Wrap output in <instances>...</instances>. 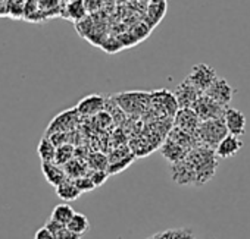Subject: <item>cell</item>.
<instances>
[{"instance_id": "obj_1", "label": "cell", "mask_w": 250, "mask_h": 239, "mask_svg": "<svg viewBox=\"0 0 250 239\" xmlns=\"http://www.w3.org/2000/svg\"><path fill=\"white\" fill-rule=\"evenodd\" d=\"M215 156V150L208 147H196L190 150L184 159L172 165L174 182L178 185H205L216 172L218 162Z\"/></svg>"}, {"instance_id": "obj_2", "label": "cell", "mask_w": 250, "mask_h": 239, "mask_svg": "<svg viewBox=\"0 0 250 239\" xmlns=\"http://www.w3.org/2000/svg\"><path fill=\"white\" fill-rule=\"evenodd\" d=\"M228 135L224 117L219 119H210V121H205L200 124L196 138L199 141L200 147H208V148H216L218 144Z\"/></svg>"}, {"instance_id": "obj_3", "label": "cell", "mask_w": 250, "mask_h": 239, "mask_svg": "<svg viewBox=\"0 0 250 239\" xmlns=\"http://www.w3.org/2000/svg\"><path fill=\"white\" fill-rule=\"evenodd\" d=\"M152 92L143 91H127L112 97L116 106L128 114H145L150 109Z\"/></svg>"}, {"instance_id": "obj_4", "label": "cell", "mask_w": 250, "mask_h": 239, "mask_svg": "<svg viewBox=\"0 0 250 239\" xmlns=\"http://www.w3.org/2000/svg\"><path fill=\"white\" fill-rule=\"evenodd\" d=\"M150 107L155 110V114L159 116H169L174 117L177 111L180 110L178 101L174 95V92L168 90H161V91H152V98H150Z\"/></svg>"}, {"instance_id": "obj_5", "label": "cell", "mask_w": 250, "mask_h": 239, "mask_svg": "<svg viewBox=\"0 0 250 239\" xmlns=\"http://www.w3.org/2000/svg\"><path fill=\"white\" fill-rule=\"evenodd\" d=\"M216 78H218V74L212 66H209L206 63H197L191 68V71L186 79L193 87H196L200 92L205 94Z\"/></svg>"}, {"instance_id": "obj_6", "label": "cell", "mask_w": 250, "mask_h": 239, "mask_svg": "<svg viewBox=\"0 0 250 239\" xmlns=\"http://www.w3.org/2000/svg\"><path fill=\"white\" fill-rule=\"evenodd\" d=\"M191 109L200 117V121L205 122V121H210V119H219V117H222L227 107L222 106V104H219V103H216L209 95L202 94L196 100V103L191 106Z\"/></svg>"}, {"instance_id": "obj_7", "label": "cell", "mask_w": 250, "mask_h": 239, "mask_svg": "<svg viewBox=\"0 0 250 239\" xmlns=\"http://www.w3.org/2000/svg\"><path fill=\"white\" fill-rule=\"evenodd\" d=\"M78 116H80V113H78L77 107L59 113L50 122V125L47 127L46 135H52V134H56V132H69V131H72L75 128L77 122H78Z\"/></svg>"}, {"instance_id": "obj_8", "label": "cell", "mask_w": 250, "mask_h": 239, "mask_svg": "<svg viewBox=\"0 0 250 239\" xmlns=\"http://www.w3.org/2000/svg\"><path fill=\"white\" fill-rule=\"evenodd\" d=\"M200 124H202L200 117L196 114V111L191 107L180 109L177 111V114L174 116V127L184 132L193 134V135H196Z\"/></svg>"}, {"instance_id": "obj_9", "label": "cell", "mask_w": 250, "mask_h": 239, "mask_svg": "<svg viewBox=\"0 0 250 239\" xmlns=\"http://www.w3.org/2000/svg\"><path fill=\"white\" fill-rule=\"evenodd\" d=\"M234 92H235V88L231 87L225 78L218 76L205 94L209 95L210 98H213L216 103L228 107V104L231 103V100L234 97Z\"/></svg>"}, {"instance_id": "obj_10", "label": "cell", "mask_w": 250, "mask_h": 239, "mask_svg": "<svg viewBox=\"0 0 250 239\" xmlns=\"http://www.w3.org/2000/svg\"><path fill=\"white\" fill-rule=\"evenodd\" d=\"M222 117H224V122H225L228 134L235 135V137L244 135V132H246V116L243 111L228 106L225 109V113Z\"/></svg>"}, {"instance_id": "obj_11", "label": "cell", "mask_w": 250, "mask_h": 239, "mask_svg": "<svg viewBox=\"0 0 250 239\" xmlns=\"http://www.w3.org/2000/svg\"><path fill=\"white\" fill-rule=\"evenodd\" d=\"M202 94L203 92H200L196 87H193L187 79H184L183 82H180L177 85V88L174 90V95H175V98L178 101L180 109L191 107Z\"/></svg>"}, {"instance_id": "obj_12", "label": "cell", "mask_w": 250, "mask_h": 239, "mask_svg": "<svg viewBox=\"0 0 250 239\" xmlns=\"http://www.w3.org/2000/svg\"><path fill=\"white\" fill-rule=\"evenodd\" d=\"M106 107V100L99 95V94H91L87 95L84 98L80 100V103L77 104V110L80 113V116H96L99 113H102Z\"/></svg>"}, {"instance_id": "obj_13", "label": "cell", "mask_w": 250, "mask_h": 239, "mask_svg": "<svg viewBox=\"0 0 250 239\" xmlns=\"http://www.w3.org/2000/svg\"><path fill=\"white\" fill-rule=\"evenodd\" d=\"M241 147H243V141L240 140V137L228 134L215 148V154L219 159H231L241 150Z\"/></svg>"}, {"instance_id": "obj_14", "label": "cell", "mask_w": 250, "mask_h": 239, "mask_svg": "<svg viewBox=\"0 0 250 239\" xmlns=\"http://www.w3.org/2000/svg\"><path fill=\"white\" fill-rule=\"evenodd\" d=\"M42 172H43L46 181L55 188H58L62 182H65L68 179L63 166H59L55 162H42Z\"/></svg>"}, {"instance_id": "obj_15", "label": "cell", "mask_w": 250, "mask_h": 239, "mask_svg": "<svg viewBox=\"0 0 250 239\" xmlns=\"http://www.w3.org/2000/svg\"><path fill=\"white\" fill-rule=\"evenodd\" d=\"M161 153L165 159H168L172 165L180 162L181 159L186 157V154L188 153V150H186L184 147H181L180 144H177L175 141L167 138V141L164 143L162 148H161Z\"/></svg>"}, {"instance_id": "obj_16", "label": "cell", "mask_w": 250, "mask_h": 239, "mask_svg": "<svg viewBox=\"0 0 250 239\" xmlns=\"http://www.w3.org/2000/svg\"><path fill=\"white\" fill-rule=\"evenodd\" d=\"M87 15V6L84 0H68L65 6V17L74 22H81Z\"/></svg>"}, {"instance_id": "obj_17", "label": "cell", "mask_w": 250, "mask_h": 239, "mask_svg": "<svg viewBox=\"0 0 250 239\" xmlns=\"http://www.w3.org/2000/svg\"><path fill=\"white\" fill-rule=\"evenodd\" d=\"M56 194L61 200H63L65 202H71V201H75L80 198L81 192L80 189L77 188L74 179H66L65 182H62L58 188H56Z\"/></svg>"}, {"instance_id": "obj_18", "label": "cell", "mask_w": 250, "mask_h": 239, "mask_svg": "<svg viewBox=\"0 0 250 239\" xmlns=\"http://www.w3.org/2000/svg\"><path fill=\"white\" fill-rule=\"evenodd\" d=\"M56 146L52 143V140L49 137H43L39 143L37 147V154L42 159V162H55V156H56Z\"/></svg>"}, {"instance_id": "obj_19", "label": "cell", "mask_w": 250, "mask_h": 239, "mask_svg": "<svg viewBox=\"0 0 250 239\" xmlns=\"http://www.w3.org/2000/svg\"><path fill=\"white\" fill-rule=\"evenodd\" d=\"M74 214H75L74 208L68 202H62V204H58L52 210L50 219H53V220H56V221H59V223H62V224L66 226L71 221V219L74 217Z\"/></svg>"}, {"instance_id": "obj_20", "label": "cell", "mask_w": 250, "mask_h": 239, "mask_svg": "<svg viewBox=\"0 0 250 239\" xmlns=\"http://www.w3.org/2000/svg\"><path fill=\"white\" fill-rule=\"evenodd\" d=\"M66 227L69 230H72L74 233L83 236L84 233H87L90 230V221H88L87 216H84L81 213H75L74 217L71 219V221L66 224Z\"/></svg>"}, {"instance_id": "obj_21", "label": "cell", "mask_w": 250, "mask_h": 239, "mask_svg": "<svg viewBox=\"0 0 250 239\" xmlns=\"http://www.w3.org/2000/svg\"><path fill=\"white\" fill-rule=\"evenodd\" d=\"M65 172H66V176L69 179H77V178H81V176H85L88 172L85 170V166L81 163V160L78 159H72L71 162H68L65 166H63Z\"/></svg>"}, {"instance_id": "obj_22", "label": "cell", "mask_w": 250, "mask_h": 239, "mask_svg": "<svg viewBox=\"0 0 250 239\" xmlns=\"http://www.w3.org/2000/svg\"><path fill=\"white\" fill-rule=\"evenodd\" d=\"M74 147L71 144H63L59 146L56 148V156H55V163H58L59 166H65L68 162H71L74 159Z\"/></svg>"}, {"instance_id": "obj_23", "label": "cell", "mask_w": 250, "mask_h": 239, "mask_svg": "<svg viewBox=\"0 0 250 239\" xmlns=\"http://www.w3.org/2000/svg\"><path fill=\"white\" fill-rule=\"evenodd\" d=\"M88 165L93 170H107L109 159L102 153H93L88 156Z\"/></svg>"}, {"instance_id": "obj_24", "label": "cell", "mask_w": 250, "mask_h": 239, "mask_svg": "<svg viewBox=\"0 0 250 239\" xmlns=\"http://www.w3.org/2000/svg\"><path fill=\"white\" fill-rule=\"evenodd\" d=\"M87 176L93 181V184L97 188V186H102L106 182V179L109 178V172L107 170H93L91 169V172H88Z\"/></svg>"}, {"instance_id": "obj_25", "label": "cell", "mask_w": 250, "mask_h": 239, "mask_svg": "<svg viewBox=\"0 0 250 239\" xmlns=\"http://www.w3.org/2000/svg\"><path fill=\"white\" fill-rule=\"evenodd\" d=\"M74 182H75V185H77V188L80 189L81 194H83V192H90V191H93V189L96 188V185L93 184V181H91L87 175L74 179Z\"/></svg>"}, {"instance_id": "obj_26", "label": "cell", "mask_w": 250, "mask_h": 239, "mask_svg": "<svg viewBox=\"0 0 250 239\" xmlns=\"http://www.w3.org/2000/svg\"><path fill=\"white\" fill-rule=\"evenodd\" d=\"M55 239H81L80 235L74 233L72 230H69L66 226L63 229H61L56 235H55Z\"/></svg>"}, {"instance_id": "obj_27", "label": "cell", "mask_w": 250, "mask_h": 239, "mask_svg": "<svg viewBox=\"0 0 250 239\" xmlns=\"http://www.w3.org/2000/svg\"><path fill=\"white\" fill-rule=\"evenodd\" d=\"M34 239H55V236H53V233H52L46 226H43V227H40V229L36 232Z\"/></svg>"}, {"instance_id": "obj_28", "label": "cell", "mask_w": 250, "mask_h": 239, "mask_svg": "<svg viewBox=\"0 0 250 239\" xmlns=\"http://www.w3.org/2000/svg\"><path fill=\"white\" fill-rule=\"evenodd\" d=\"M52 233H53V236L61 230V229H63L65 227V224H62V223H59V221H56V220H53V219H50L46 224H44Z\"/></svg>"}]
</instances>
